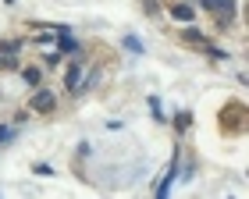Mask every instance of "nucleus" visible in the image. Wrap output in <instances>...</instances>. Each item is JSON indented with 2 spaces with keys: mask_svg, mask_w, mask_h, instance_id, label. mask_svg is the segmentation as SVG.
I'll return each mask as SVG.
<instances>
[{
  "mask_svg": "<svg viewBox=\"0 0 249 199\" xmlns=\"http://www.w3.org/2000/svg\"><path fill=\"white\" fill-rule=\"evenodd\" d=\"M25 110L29 114H39V117H53L61 110V96L53 93V85H36L25 100Z\"/></svg>",
  "mask_w": 249,
  "mask_h": 199,
  "instance_id": "f03ea898",
  "label": "nucleus"
},
{
  "mask_svg": "<svg viewBox=\"0 0 249 199\" xmlns=\"http://www.w3.org/2000/svg\"><path fill=\"white\" fill-rule=\"evenodd\" d=\"M182 160H185V164H178V178H182V182H192V178H196V167H199V164H196V153H189V149L182 146Z\"/></svg>",
  "mask_w": 249,
  "mask_h": 199,
  "instance_id": "1a4fd4ad",
  "label": "nucleus"
},
{
  "mask_svg": "<svg viewBox=\"0 0 249 199\" xmlns=\"http://www.w3.org/2000/svg\"><path fill=\"white\" fill-rule=\"evenodd\" d=\"M217 117H221V121H217L221 135H228V139H242V135H246L249 121H246V103H242V100H228V103L221 107Z\"/></svg>",
  "mask_w": 249,
  "mask_h": 199,
  "instance_id": "f257e3e1",
  "label": "nucleus"
},
{
  "mask_svg": "<svg viewBox=\"0 0 249 199\" xmlns=\"http://www.w3.org/2000/svg\"><path fill=\"white\" fill-rule=\"evenodd\" d=\"M86 64H89L86 50L71 53V61H68V68H64V93H68V96H75L78 82H82V71H86Z\"/></svg>",
  "mask_w": 249,
  "mask_h": 199,
  "instance_id": "7ed1b4c3",
  "label": "nucleus"
},
{
  "mask_svg": "<svg viewBox=\"0 0 249 199\" xmlns=\"http://www.w3.org/2000/svg\"><path fill=\"white\" fill-rule=\"evenodd\" d=\"M150 114H153V121H157V125H164V107H160V100H157V96H150Z\"/></svg>",
  "mask_w": 249,
  "mask_h": 199,
  "instance_id": "4468645a",
  "label": "nucleus"
},
{
  "mask_svg": "<svg viewBox=\"0 0 249 199\" xmlns=\"http://www.w3.org/2000/svg\"><path fill=\"white\" fill-rule=\"evenodd\" d=\"M18 79H21L25 89H36V85H43V79H47V68H43L39 61H29V64L18 68Z\"/></svg>",
  "mask_w": 249,
  "mask_h": 199,
  "instance_id": "0eeeda50",
  "label": "nucleus"
},
{
  "mask_svg": "<svg viewBox=\"0 0 249 199\" xmlns=\"http://www.w3.org/2000/svg\"><path fill=\"white\" fill-rule=\"evenodd\" d=\"M15 135H18V125H0V146H7Z\"/></svg>",
  "mask_w": 249,
  "mask_h": 199,
  "instance_id": "dca6fc26",
  "label": "nucleus"
},
{
  "mask_svg": "<svg viewBox=\"0 0 249 199\" xmlns=\"http://www.w3.org/2000/svg\"><path fill=\"white\" fill-rule=\"evenodd\" d=\"M139 4L150 18H160V11H164V0H139Z\"/></svg>",
  "mask_w": 249,
  "mask_h": 199,
  "instance_id": "ddd939ff",
  "label": "nucleus"
},
{
  "mask_svg": "<svg viewBox=\"0 0 249 199\" xmlns=\"http://www.w3.org/2000/svg\"><path fill=\"white\" fill-rule=\"evenodd\" d=\"M39 64H43L47 71H53V68H61V64H64V53H61L57 47H53V50H47V53L39 57Z\"/></svg>",
  "mask_w": 249,
  "mask_h": 199,
  "instance_id": "9b49d317",
  "label": "nucleus"
},
{
  "mask_svg": "<svg viewBox=\"0 0 249 199\" xmlns=\"http://www.w3.org/2000/svg\"><path fill=\"white\" fill-rule=\"evenodd\" d=\"M178 39H182L185 47H192V50H207L210 43H213V36H210V32H203L196 21H192V25H182V29H178Z\"/></svg>",
  "mask_w": 249,
  "mask_h": 199,
  "instance_id": "39448f33",
  "label": "nucleus"
},
{
  "mask_svg": "<svg viewBox=\"0 0 249 199\" xmlns=\"http://www.w3.org/2000/svg\"><path fill=\"white\" fill-rule=\"evenodd\" d=\"M171 125H175V132H178V135H185V132L192 128V110H178V114L171 117Z\"/></svg>",
  "mask_w": 249,
  "mask_h": 199,
  "instance_id": "f8f14e48",
  "label": "nucleus"
},
{
  "mask_svg": "<svg viewBox=\"0 0 249 199\" xmlns=\"http://www.w3.org/2000/svg\"><path fill=\"white\" fill-rule=\"evenodd\" d=\"M4 4H15V0H4Z\"/></svg>",
  "mask_w": 249,
  "mask_h": 199,
  "instance_id": "6ab92c4d",
  "label": "nucleus"
},
{
  "mask_svg": "<svg viewBox=\"0 0 249 199\" xmlns=\"http://www.w3.org/2000/svg\"><path fill=\"white\" fill-rule=\"evenodd\" d=\"M235 18H239V0H224V4L213 11V32H224L235 25Z\"/></svg>",
  "mask_w": 249,
  "mask_h": 199,
  "instance_id": "423d86ee",
  "label": "nucleus"
},
{
  "mask_svg": "<svg viewBox=\"0 0 249 199\" xmlns=\"http://www.w3.org/2000/svg\"><path fill=\"white\" fill-rule=\"evenodd\" d=\"M25 47H29L25 39H0V53H4V57H21Z\"/></svg>",
  "mask_w": 249,
  "mask_h": 199,
  "instance_id": "9d476101",
  "label": "nucleus"
},
{
  "mask_svg": "<svg viewBox=\"0 0 249 199\" xmlns=\"http://www.w3.org/2000/svg\"><path fill=\"white\" fill-rule=\"evenodd\" d=\"M164 11H167L171 21H178V25H192V21L199 18V7L192 4V0H167Z\"/></svg>",
  "mask_w": 249,
  "mask_h": 199,
  "instance_id": "20e7f679",
  "label": "nucleus"
},
{
  "mask_svg": "<svg viewBox=\"0 0 249 199\" xmlns=\"http://www.w3.org/2000/svg\"><path fill=\"white\" fill-rule=\"evenodd\" d=\"M121 43H124V50H128V53H146V47H142V39H135V36H124Z\"/></svg>",
  "mask_w": 249,
  "mask_h": 199,
  "instance_id": "2eb2a0df",
  "label": "nucleus"
},
{
  "mask_svg": "<svg viewBox=\"0 0 249 199\" xmlns=\"http://www.w3.org/2000/svg\"><path fill=\"white\" fill-rule=\"evenodd\" d=\"M53 39H57V50L64 53V57H68V53H78V50H82V43H78V36H75V32L68 29V25H61V29H57V36H53Z\"/></svg>",
  "mask_w": 249,
  "mask_h": 199,
  "instance_id": "6e6552de",
  "label": "nucleus"
},
{
  "mask_svg": "<svg viewBox=\"0 0 249 199\" xmlns=\"http://www.w3.org/2000/svg\"><path fill=\"white\" fill-rule=\"evenodd\" d=\"M203 53H207V57H210V61H228V57H231V53H228V50H221V47H213V43H210V47H207V50H203Z\"/></svg>",
  "mask_w": 249,
  "mask_h": 199,
  "instance_id": "f3484780",
  "label": "nucleus"
},
{
  "mask_svg": "<svg viewBox=\"0 0 249 199\" xmlns=\"http://www.w3.org/2000/svg\"><path fill=\"white\" fill-rule=\"evenodd\" d=\"M32 174H36V178H53V167H50V164H32Z\"/></svg>",
  "mask_w": 249,
  "mask_h": 199,
  "instance_id": "a211bd4d",
  "label": "nucleus"
}]
</instances>
